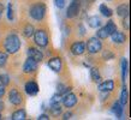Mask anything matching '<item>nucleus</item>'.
<instances>
[{
	"mask_svg": "<svg viewBox=\"0 0 131 120\" xmlns=\"http://www.w3.org/2000/svg\"><path fill=\"white\" fill-rule=\"evenodd\" d=\"M46 15V6L43 3H37V4L32 5L30 8V16L35 20H42Z\"/></svg>",
	"mask_w": 131,
	"mask_h": 120,
	"instance_id": "f03ea898",
	"label": "nucleus"
},
{
	"mask_svg": "<svg viewBox=\"0 0 131 120\" xmlns=\"http://www.w3.org/2000/svg\"><path fill=\"white\" fill-rule=\"evenodd\" d=\"M127 99H129L127 90H126V88L124 87L123 90H122V94H120V103L123 104V106H125V104L127 103Z\"/></svg>",
	"mask_w": 131,
	"mask_h": 120,
	"instance_id": "5701e85b",
	"label": "nucleus"
},
{
	"mask_svg": "<svg viewBox=\"0 0 131 120\" xmlns=\"http://www.w3.org/2000/svg\"><path fill=\"white\" fill-rule=\"evenodd\" d=\"M5 95V85L0 83V99Z\"/></svg>",
	"mask_w": 131,
	"mask_h": 120,
	"instance_id": "72a5a7b5",
	"label": "nucleus"
},
{
	"mask_svg": "<svg viewBox=\"0 0 131 120\" xmlns=\"http://www.w3.org/2000/svg\"><path fill=\"white\" fill-rule=\"evenodd\" d=\"M56 5L58 8H63L65 6V0H56Z\"/></svg>",
	"mask_w": 131,
	"mask_h": 120,
	"instance_id": "473e14b6",
	"label": "nucleus"
},
{
	"mask_svg": "<svg viewBox=\"0 0 131 120\" xmlns=\"http://www.w3.org/2000/svg\"><path fill=\"white\" fill-rule=\"evenodd\" d=\"M48 66L54 72H60L61 68H63V61H61L60 58L56 56V58H52V59L48 61Z\"/></svg>",
	"mask_w": 131,
	"mask_h": 120,
	"instance_id": "9b49d317",
	"label": "nucleus"
},
{
	"mask_svg": "<svg viewBox=\"0 0 131 120\" xmlns=\"http://www.w3.org/2000/svg\"><path fill=\"white\" fill-rule=\"evenodd\" d=\"M51 111L54 115H59L61 113V107L59 103H51Z\"/></svg>",
	"mask_w": 131,
	"mask_h": 120,
	"instance_id": "a878e982",
	"label": "nucleus"
},
{
	"mask_svg": "<svg viewBox=\"0 0 131 120\" xmlns=\"http://www.w3.org/2000/svg\"><path fill=\"white\" fill-rule=\"evenodd\" d=\"M88 25L90 27V28H99L100 25H101V20L99 19V17L96 16H93V17H89L88 18Z\"/></svg>",
	"mask_w": 131,
	"mask_h": 120,
	"instance_id": "dca6fc26",
	"label": "nucleus"
},
{
	"mask_svg": "<svg viewBox=\"0 0 131 120\" xmlns=\"http://www.w3.org/2000/svg\"><path fill=\"white\" fill-rule=\"evenodd\" d=\"M28 56L29 58H31V59H34L35 61H37V63H40V61H42L43 60V54H42V52L41 51H39L37 48H34V47H30L28 48Z\"/></svg>",
	"mask_w": 131,
	"mask_h": 120,
	"instance_id": "9d476101",
	"label": "nucleus"
},
{
	"mask_svg": "<svg viewBox=\"0 0 131 120\" xmlns=\"http://www.w3.org/2000/svg\"><path fill=\"white\" fill-rule=\"evenodd\" d=\"M123 107L124 106L120 103V102H115V103L112 106V111H113V113H114L118 118H122V115H123V112H124Z\"/></svg>",
	"mask_w": 131,
	"mask_h": 120,
	"instance_id": "2eb2a0df",
	"label": "nucleus"
},
{
	"mask_svg": "<svg viewBox=\"0 0 131 120\" xmlns=\"http://www.w3.org/2000/svg\"><path fill=\"white\" fill-rule=\"evenodd\" d=\"M36 68H37V61L28 56V59L25 60V63L23 64V72L24 73H31Z\"/></svg>",
	"mask_w": 131,
	"mask_h": 120,
	"instance_id": "6e6552de",
	"label": "nucleus"
},
{
	"mask_svg": "<svg viewBox=\"0 0 131 120\" xmlns=\"http://www.w3.org/2000/svg\"><path fill=\"white\" fill-rule=\"evenodd\" d=\"M60 101H61V95H59V94H57V95H54L53 97H52L51 103H59Z\"/></svg>",
	"mask_w": 131,
	"mask_h": 120,
	"instance_id": "c756f323",
	"label": "nucleus"
},
{
	"mask_svg": "<svg viewBox=\"0 0 131 120\" xmlns=\"http://www.w3.org/2000/svg\"><path fill=\"white\" fill-rule=\"evenodd\" d=\"M25 118H27V114H25L24 109H17L16 112H13V114H12L13 120H24Z\"/></svg>",
	"mask_w": 131,
	"mask_h": 120,
	"instance_id": "a211bd4d",
	"label": "nucleus"
},
{
	"mask_svg": "<svg viewBox=\"0 0 131 120\" xmlns=\"http://www.w3.org/2000/svg\"><path fill=\"white\" fill-rule=\"evenodd\" d=\"M34 41H35L36 46L39 47H46L48 44V35L46 30L43 29H39L34 31Z\"/></svg>",
	"mask_w": 131,
	"mask_h": 120,
	"instance_id": "7ed1b4c3",
	"label": "nucleus"
},
{
	"mask_svg": "<svg viewBox=\"0 0 131 120\" xmlns=\"http://www.w3.org/2000/svg\"><path fill=\"white\" fill-rule=\"evenodd\" d=\"M3 11H4V7H3V5L0 3V18H1V15H3Z\"/></svg>",
	"mask_w": 131,
	"mask_h": 120,
	"instance_id": "e433bc0d",
	"label": "nucleus"
},
{
	"mask_svg": "<svg viewBox=\"0 0 131 120\" xmlns=\"http://www.w3.org/2000/svg\"><path fill=\"white\" fill-rule=\"evenodd\" d=\"M7 18L10 20L13 19V13H12V5H11V3H10L8 6H7Z\"/></svg>",
	"mask_w": 131,
	"mask_h": 120,
	"instance_id": "7c9ffc66",
	"label": "nucleus"
},
{
	"mask_svg": "<svg viewBox=\"0 0 131 120\" xmlns=\"http://www.w3.org/2000/svg\"><path fill=\"white\" fill-rule=\"evenodd\" d=\"M70 51L73 55L78 56V55H82L84 52H85V43L84 42H75L72 43V46L70 47Z\"/></svg>",
	"mask_w": 131,
	"mask_h": 120,
	"instance_id": "0eeeda50",
	"label": "nucleus"
},
{
	"mask_svg": "<svg viewBox=\"0 0 131 120\" xmlns=\"http://www.w3.org/2000/svg\"><path fill=\"white\" fill-rule=\"evenodd\" d=\"M6 63H7V54L0 51V67L5 66Z\"/></svg>",
	"mask_w": 131,
	"mask_h": 120,
	"instance_id": "bb28decb",
	"label": "nucleus"
},
{
	"mask_svg": "<svg viewBox=\"0 0 131 120\" xmlns=\"http://www.w3.org/2000/svg\"><path fill=\"white\" fill-rule=\"evenodd\" d=\"M123 25H124V28L126 29V30H129V29H130V25H129V15H127V16H125V17H124Z\"/></svg>",
	"mask_w": 131,
	"mask_h": 120,
	"instance_id": "2f4dec72",
	"label": "nucleus"
},
{
	"mask_svg": "<svg viewBox=\"0 0 131 120\" xmlns=\"http://www.w3.org/2000/svg\"><path fill=\"white\" fill-rule=\"evenodd\" d=\"M113 56H114V54H113L111 51H106V52L102 53V58H103V59H106V60L113 59Z\"/></svg>",
	"mask_w": 131,
	"mask_h": 120,
	"instance_id": "c85d7f7f",
	"label": "nucleus"
},
{
	"mask_svg": "<svg viewBox=\"0 0 131 120\" xmlns=\"http://www.w3.org/2000/svg\"><path fill=\"white\" fill-rule=\"evenodd\" d=\"M4 47H5V51L10 54H15L19 51L20 48V40L19 37L15 34H11L6 37L5 40V43H4Z\"/></svg>",
	"mask_w": 131,
	"mask_h": 120,
	"instance_id": "f257e3e1",
	"label": "nucleus"
},
{
	"mask_svg": "<svg viewBox=\"0 0 131 120\" xmlns=\"http://www.w3.org/2000/svg\"><path fill=\"white\" fill-rule=\"evenodd\" d=\"M61 101H63L64 106L66 108H72L77 103V96H76L75 94H68V92H66V95L61 99Z\"/></svg>",
	"mask_w": 131,
	"mask_h": 120,
	"instance_id": "1a4fd4ad",
	"label": "nucleus"
},
{
	"mask_svg": "<svg viewBox=\"0 0 131 120\" xmlns=\"http://www.w3.org/2000/svg\"><path fill=\"white\" fill-rule=\"evenodd\" d=\"M117 13H118V16L120 17H125L129 15V5L127 4H122L118 6L117 8Z\"/></svg>",
	"mask_w": 131,
	"mask_h": 120,
	"instance_id": "f3484780",
	"label": "nucleus"
},
{
	"mask_svg": "<svg viewBox=\"0 0 131 120\" xmlns=\"http://www.w3.org/2000/svg\"><path fill=\"white\" fill-rule=\"evenodd\" d=\"M0 119H1V113H0Z\"/></svg>",
	"mask_w": 131,
	"mask_h": 120,
	"instance_id": "58836bf2",
	"label": "nucleus"
},
{
	"mask_svg": "<svg viewBox=\"0 0 131 120\" xmlns=\"http://www.w3.org/2000/svg\"><path fill=\"white\" fill-rule=\"evenodd\" d=\"M90 76H91V79L94 80V82H99L101 79V76H100V72L99 70L96 67H93L90 70Z\"/></svg>",
	"mask_w": 131,
	"mask_h": 120,
	"instance_id": "4be33fe9",
	"label": "nucleus"
},
{
	"mask_svg": "<svg viewBox=\"0 0 131 120\" xmlns=\"http://www.w3.org/2000/svg\"><path fill=\"white\" fill-rule=\"evenodd\" d=\"M8 100L13 106H19L23 102V97L17 89H11V91L8 94Z\"/></svg>",
	"mask_w": 131,
	"mask_h": 120,
	"instance_id": "423d86ee",
	"label": "nucleus"
},
{
	"mask_svg": "<svg viewBox=\"0 0 131 120\" xmlns=\"http://www.w3.org/2000/svg\"><path fill=\"white\" fill-rule=\"evenodd\" d=\"M105 28L107 29L108 34H110V35H112V34H113V32L117 30V25H115V23L113 22V20H110V22H108V23L105 25Z\"/></svg>",
	"mask_w": 131,
	"mask_h": 120,
	"instance_id": "b1692460",
	"label": "nucleus"
},
{
	"mask_svg": "<svg viewBox=\"0 0 131 120\" xmlns=\"http://www.w3.org/2000/svg\"><path fill=\"white\" fill-rule=\"evenodd\" d=\"M114 89V82L112 79H108V80H105L102 83L99 84V90L101 92H110Z\"/></svg>",
	"mask_w": 131,
	"mask_h": 120,
	"instance_id": "ddd939ff",
	"label": "nucleus"
},
{
	"mask_svg": "<svg viewBox=\"0 0 131 120\" xmlns=\"http://www.w3.org/2000/svg\"><path fill=\"white\" fill-rule=\"evenodd\" d=\"M71 116H72V113H71V112H66L65 114H64V119L68 120V119H70Z\"/></svg>",
	"mask_w": 131,
	"mask_h": 120,
	"instance_id": "f704fd0d",
	"label": "nucleus"
},
{
	"mask_svg": "<svg viewBox=\"0 0 131 120\" xmlns=\"http://www.w3.org/2000/svg\"><path fill=\"white\" fill-rule=\"evenodd\" d=\"M99 8H100V12H101V15H102V16H105V17H111L112 13H113V12H112V10L108 7L106 4H101Z\"/></svg>",
	"mask_w": 131,
	"mask_h": 120,
	"instance_id": "6ab92c4d",
	"label": "nucleus"
},
{
	"mask_svg": "<svg viewBox=\"0 0 131 120\" xmlns=\"http://www.w3.org/2000/svg\"><path fill=\"white\" fill-rule=\"evenodd\" d=\"M3 107H4V104H3L1 102H0V109H3Z\"/></svg>",
	"mask_w": 131,
	"mask_h": 120,
	"instance_id": "4c0bfd02",
	"label": "nucleus"
},
{
	"mask_svg": "<svg viewBox=\"0 0 131 120\" xmlns=\"http://www.w3.org/2000/svg\"><path fill=\"white\" fill-rule=\"evenodd\" d=\"M34 31H35V29H34V27L31 24H27L23 29V34L25 37H31L34 35Z\"/></svg>",
	"mask_w": 131,
	"mask_h": 120,
	"instance_id": "aec40b11",
	"label": "nucleus"
},
{
	"mask_svg": "<svg viewBox=\"0 0 131 120\" xmlns=\"http://www.w3.org/2000/svg\"><path fill=\"white\" fill-rule=\"evenodd\" d=\"M126 75H127V60L123 59L122 60V78H123V80H125Z\"/></svg>",
	"mask_w": 131,
	"mask_h": 120,
	"instance_id": "393cba45",
	"label": "nucleus"
},
{
	"mask_svg": "<svg viewBox=\"0 0 131 120\" xmlns=\"http://www.w3.org/2000/svg\"><path fill=\"white\" fill-rule=\"evenodd\" d=\"M85 48H87V51L90 54H96V53H99L101 51L102 44H101V41L97 37H91V39L88 40L87 44H85Z\"/></svg>",
	"mask_w": 131,
	"mask_h": 120,
	"instance_id": "20e7f679",
	"label": "nucleus"
},
{
	"mask_svg": "<svg viewBox=\"0 0 131 120\" xmlns=\"http://www.w3.org/2000/svg\"><path fill=\"white\" fill-rule=\"evenodd\" d=\"M24 89H25V92L30 96H34L39 92V85H37L35 82H32V80L27 82L25 85H24Z\"/></svg>",
	"mask_w": 131,
	"mask_h": 120,
	"instance_id": "f8f14e48",
	"label": "nucleus"
},
{
	"mask_svg": "<svg viewBox=\"0 0 131 120\" xmlns=\"http://www.w3.org/2000/svg\"><path fill=\"white\" fill-rule=\"evenodd\" d=\"M49 118H48V115H46V114H41L40 116H39V120H48Z\"/></svg>",
	"mask_w": 131,
	"mask_h": 120,
	"instance_id": "c9c22d12",
	"label": "nucleus"
},
{
	"mask_svg": "<svg viewBox=\"0 0 131 120\" xmlns=\"http://www.w3.org/2000/svg\"><path fill=\"white\" fill-rule=\"evenodd\" d=\"M0 83L4 84L5 87H6V85L10 83V77H8L7 75H0Z\"/></svg>",
	"mask_w": 131,
	"mask_h": 120,
	"instance_id": "cd10ccee",
	"label": "nucleus"
},
{
	"mask_svg": "<svg viewBox=\"0 0 131 120\" xmlns=\"http://www.w3.org/2000/svg\"><path fill=\"white\" fill-rule=\"evenodd\" d=\"M81 10V3L80 0H72V3L69 5L68 11H66V17L68 18H75Z\"/></svg>",
	"mask_w": 131,
	"mask_h": 120,
	"instance_id": "39448f33",
	"label": "nucleus"
},
{
	"mask_svg": "<svg viewBox=\"0 0 131 120\" xmlns=\"http://www.w3.org/2000/svg\"><path fill=\"white\" fill-rule=\"evenodd\" d=\"M96 36H97V39H101V40H105V39H107L108 36H110V34H108V31H107V29L105 28H101V29H99V31L96 32Z\"/></svg>",
	"mask_w": 131,
	"mask_h": 120,
	"instance_id": "412c9836",
	"label": "nucleus"
},
{
	"mask_svg": "<svg viewBox=\"0 0 131 120\" xmlns=\"http://www.w3.org/2000/svg\"><path fill=\"white\" fill-rule=\"evenodd\" d=\"M111 36H112V41H113L114 43H124V42L126 41L125 34L122 31H118V30H115Z\"/></svg>",
	"mask_w": 131,
	"mask_h": 120,
	"instance_id": "4468645a",
	"label": "nucleus"
}]
</instances>
